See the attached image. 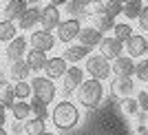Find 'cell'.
Instances as JSON below:
<instances>
[{"instance_id":"cell-1","label":"cell","mask_w":148,"mask_h":135,"mask_svg":"<svg viewBox=\"0 0 148 135\" xmlns=\"http://www.w3.org/2000/svg\"><path fill=\"white\" fill-rule=\"evenodd\" d=\"M80 109L71 102V100H60L56 106H53V111H51V122H53V126L60 131H71L75 129L77 124H80Z\"/></svg>"},{"instance_id":"cell-2","label":"cell","mask_w":148,"mask_h":135,"mask_svg":"<svg viewBox=\"0 0 148 135\" xmlns=\"http://www.w3.org/2000/svg\"><path fill=\"white\" fill-rule=\"evenodd\" d=\"M77 100H80L82 106L86 109H95V106L102 104L104 100V84L97 78H88L77 86Z\"/></svg>"},{"instance_id":"cell-3","label":"cell","mask_w":148,"mask_h":135,"mask_svg":"<svg viewBox=\"0 0 148 135\" xmlns=\"http://www.w3.org/2000/svg\"><path fill=\"white\" fill-rule=\"evenodd\" d=\"M84 73H88L91 78H97V80H106V78H111V60H106L102 53H88L84 60Z\"/></svg>"},{"instance_id":"cell-4","label":"cell","mask_w":148,"mask_h":135,"mask_svg":"<svg viewBox=\"0 0 148 135\" xmlns=\"http://www.w3.org/2000/svg\"><path fill=\"white\" fill-rule=\"evenodd\" d=\"M31 91H33V98L51 104V102L56 100L58 89H56V84H53L51 78H47V75H36V78L31 80Z\"/></svg>"},{"instance_id":"cell-5","label":"cell","mask_w":148,"mask_h":135,"mask_svg":"<svg viewBox=\"0 0 148 135\" xmlns=\"http://www.w3.org/2000/svg\"><path fill=\"white\" fill-rule=\"evenodd\" d=\"M80 29H82L80 20H75V18L60 20V25L56 27V40H60V42H64V44H71L75 38H77Z\"/></svg>"},{"instance_id":"cell-6","label":"cell","mask_w":148,"mask_h":135,"mask_svg":"<svg viewBox=\"0 0 148 135\" xmlns=\"http://www.w3.org/2000/svg\"><path fill=\"white\" fill-rule=\"evenodd\" d=\"M84 82V69H80L77 64L69 67L62 75V91L64 93H73L77 86Z\"/></svg>"},{"instance_id":"cell-7","label":"cell","mask_w":148,"mask_h":135,"mask_svg":"<svg viewBox=\"0 0 148 135\" xmlns=\"http://www.w3.org/2000/svg\"><path fill=\"white\" fill-rule=\"evenodd\" d=\"M27 47H29V40H27L25 36H16L13 40H9V42H7V51H5L7 60H9V62L22 60V58H25Z\"/></svg>"},{"instance_id":"cell-8","label":"cell","mask_w":148,"mask_h":135,"mask_svg":"<svg viewBox=\"0 0 148 135\" xmlns=\"http://www.w3.org/2000/svg\"><path fill=\"white\" fill-rule=\"evenodd\" d=\"M29 44L33 49H40V51H51L56 47V36L47 29H40V31H36V33H31Z\"/></svg>"},{"instance_id":"cell-9","label":"cell","mask_w":148,"mask_h":135,"mask_svg":"<svg viewBox=\"0 0 148 135\" xmlns=\"http://www.w3.org/2000/svg\"><path fill=\"white\" fill-rule=\"evenodd\" d=\"M111 71L119 78H133L135 75V58H130V55H119L115 58L111 64Z\"/></svg>"},{"instance_id":"cell-10","label":"cell","mask_w":148,"mask_h":135,"mask_svg":"<svg viewBox=\"0 0 148 135\" xmlns=\"http://www.w3.org/2000/svg\"><path fill=\"white\" fill-rule=\"evenodd\" d=\"M99 47V53L104 55L106 60H115V58H119L124 51V42L122 40H117V38H102V42L97 44Z\"/></svg>"},{"instance_id":"cell-11","label":"cell","mask_w":148,"mask_h":135,"mask_svg":"<svg viewBox=\"0 0 148 135\" xmlns=\"http://www.w3.org/2000/svg\"><path fill=\"white\" fill-rule=\"evenodd\" d=\"M66 69H69L66 60H64L62 55H56V58H47V64H44L42 71H44L47 78H51V80H60Z\"/></svg>"},{"instance_id":"cell-12","label":"cell","mask_w":148,"mask_h":135,"mask_svg":"<svg viewBox=\"0 0 148 135\" xmlns=\"http://www.w3.org/2000/svg\"><path fill=\"white\" fill-rule=\"evenodd\" d=\"M40 25H42V29L47 31H53L58 25H60V7L56 5H47L44 9H40Z\"/></svg>"},{"instance_id":"cell-13","label":"cell","mask_w":148,"mask_h":135,"mask_svg":"<svg viewBox=\"0 0 148 135\" xmlns=\"http://www.w3.org/2000/svg\"><path fill=\"white\" fill-rule=\"evenodd\" d=\"M124 51L130 55V58H142L144 53L148 51V42H146V38L139 36V33H133V36L124 42Z\"/></svg>"},{"instance_id":"cell-14","label":"cell","mask_w":148,"mask_h":135,"mask_svg":"<svg viewBox=\"0 0 148 135\" xmlns=\"http://www.w3.org/2000/svg\"><path fill=\"white\" fill-rule=\"evenodd\" d=\"M102 31L97 29V27H82L80 33H77V40H80V44H84V47H88V49H95L99 42H102Z\"/></svg>"},{"instance_id":"cell-15","label":"cell","mask_w":148,"mask_h":135,"mask_svg":"<svg viewBox=\"0 0 148 135\" xmlns=\"http://www.w3.org/2000/svg\"><path fill=\"white\" fill-rule=\"evenodd\" d=\"M88 53H91V49H88V47H84V44H69L66 49H64V53H62V58H64L66 62L77 64V62L86 60Z\"/></svg>"},{"instance_id":"cell-16","label":"cell","mask_w":148,"mask_h":135,"mask_svg":"<svg viewBox=\"0 0 148 135\" xmlns=\"http://www.w3.org/2000/svg\"><path fill=\"white\" fill-rule=\"evenodd\" d=\"M38 22H40V9H36V7H27L25 13L18 18V27L22 31H31Z\"/></svg>"},{"instance_id":"cell-17","label":"cell","mask_w":148,"mask_h":135,"mask_svg":"<svg viewBox=\"0 0 148 135\" xmlns=\"http://www.w3.org/2000/svg\"><path fill=\"white\" fill-rule=\"evenodd\" d=\"M113 91L117 93L119 98H128V95H133V91H135V82H133V78H119V75H115Z\"/></svg>"},{"instance_id":"cell-18","label":"cell","mask_w":148,"mask_h":135,"mask_svg":"<svg viewBox=\"0 0 148 135\" xmlns=\"http://www.w3.org/2000/svg\"><path fill=\"white\" fill-rule=\"evenodd\" d=\"M31 73V69L29 64H27V60L22 58V60H16L9 64V78H11L13 82H18V80H27Z\"/></svg>"},{"instance_id":"cell-19","label":"cell","mask_w":148,"mask_h":135,"mask_svg":"<svg viewBox=\"0 0 148 135\" xmlns=\"http://www.w3.org/2000/svg\"><path fill=\"white\" fill-rule=\"evenodd\" d=\"M27 64H29L31 71H42L44 64H47V51H40V49H31L27 51Z\"/></svg>"},{"instance_id":"cell-20","label":"cell","mask_w":148,"mask_h":135,"mask_svg":"<svg viewBox=\"0 0 148 135\" xmlns=\"http://www.w3.org/2000/svg\"><path fill=\"white\" fill-rule=\"evenodd\" d=\"M9 111H11L13 120L25 122V120H29V115H31V104L27 102V100H16V102L9 106Z\"/></svg>"},{"instance_id":"cell-21","label":"cell","mask_w":148,"mask_h":135,"mask_svg":"<svg viewBox=\"0 0 148 135\" xmlns=\"http://www.w3.org/2000/svg\"><path fill=\"white\" fill-rule=\"evenodd\" d=\"M27 0H9L7 2V7H5V16H7V20H18L22 13H25V9H27Z\"/></svg>"},{"instance_id":"cell-22","label":"cell","mask_w":148,"mask_h":135,"mask_svg":"<svg viewBox=\"0 0 148 135\" xmlns=\"http://www.w3.org/2000/svg\"><path fill=\"white\" fill-rule=\"evenodd\" d=\"M18 36V27L13 25V20H0V42H9V40H13V38Z\"/></svg>"},{"instance_id":"cell-23","label":"cell","mask_w":148,"mask_h":135,"mask_svg":"<svg viewBox=\"0 0 148 135\" xmlns=\"http://www.w3.org/2000/svg\"><path fill=\"white\" fill-rule=\"evenodd\" d=\"M142 7H144V0H126V2H124V9H122V16L128 18V20H137Z\"/></svg>"},{"instance_id":"cell-24","label":"cell","mask_w":148,"mask_h":135,"mask_svg":"<svg viewBox=\"0 0 148 135\" xmlns=\"http://www.w3.org/2000/svg\"><path fill=\"white\" fill-rule=\"evenodd\" d=\"M0 102H2L7 109L16 102V91H13V84H11V82H7V80L0 82Z\"/></svg>"},{"instance_id":"cell-25","label":"cell","mask_w":148,"mask_h":135,"mask_svg":"<svg viewBox=\"0 0 148 135\" xmlns=\"http://www.w3.org/2000/svg\"><path fill=\"white\" fill-rule=\"evenodd\" d=\"M42 131H47L44 117H31V120H25V133L27 135H40Z\"/></svg>"},{"instance_id":"cell-26","label":"cell","mask_w":148,"mask_h":135,"mask_svg":"<svg viewBox=\"0 0 148 135\" xmlns=\"http://www.w3.org/2000/svg\"><path fill=\"white\" fill-rule=\"evenodd\" d=\"M13 91H16V100H29L31 95H33L31 82H27V80H18L13 84Z\"/></svg>"},{"instance_id":"cell-27","label":"cell","mask_w":148,"mask_h":135,"mask_svg":"<svg viewBox=\"0 0 148 135\" xmlns=\"http://www.w3.org/2000/svg\"><path fill=\"white\" fill-rule=\"evenodd\" d=\"M135 31H133V27L126 25V22H119V25H113V36L117 38V40H122V42H126L130 36H133Z\"/></svg>"},{"instance_id":"cell-28","label":"cell","mask_w":148,"mask_h":135,"mask_svg":"<svg viewBox=\"0 0 148 135\" xmlns=\"http://www.w3.org/2000/svg\"><path fill=\"white\" fill-rule=\"evenodd\" d=\"M93 18H95V27H97L99 31H108V29H113V25H115V22H113V16H108V13H97V16H93Z\"/></svg>"},{"instance_id":"cell-29","label":"cell","mask_w":148,"mask_h":135,"mask_svg":"<svg viewBox=\"0 0 148 135\" xmlns=\"http://www.w3.org/2000/svg\"><path fill=\"white\" fill-rule=\"evenodd\" d=\"M31 104V113L36 117H44L47 120V115H49V109H47V102H42V100L33 98V102H29Z\"/></svg>"},{"instance_id":"cell-30","label":"cell","mask_w":148,"mask_h":135,"mask_svg":"<svg viewBox=\"0 0 148 135\" xmlns=\"http://www.w3.org/2000/svg\"><path fill=\"white\" fill-rule=\"evenodd\" d=\"M122 111L126 115H135L137 111H139V104H137V98L128 95V98H122Z\"/></svg>"},{"instance_id":"cell-31","label":"cell","mask_w":148,"mask_h":135,"mask_svg":"<svg viewBox=\"0 0 148 135\" xmlns=\"http://www.w3.org/2000/svg\"><path fill=\"white\" fill-rule=\"evenodd\" d=\"M122 9H124V5L119 2V0H108V2H104V13H108V16H113V18L122 16Z\"/></svg>"},{"instance_id":"cell-32","label":"cell","mask_w":148,"mask_h":135,"mask_svg":"<svg viewBox=\"0 0 148 135\" xmlns=\"http://www.w3.org/2000/svg\"><path fill=\"white\" fill-rule=\"evenodd\" d=\"M135 75H137V80L148 82V58L135 62Z\"/></svg>"},{"instance_id":"cell-33","label":"cell","mask_w":148,"mask_h":135,"mask_svg":"<svg viewBox=\"0 0 148 135\" xmlns=\"http://www.w3.org/2000/svg\"><path fill=\"white\" fill-rule=\"evenodd\" d=\"M84 11L93 18V16H97V13L104 11V2H102V0H88L86 7H84Z\"/></svg>"},{"instance_id":"cell-34","label":"cell","mask_w":148,"mask_h":135,"mask_svg":"<svg viewBox=\"0 0 148 135\" xmlns=\"http://www.w3.org/2000/svg\"><path fill=\"white\" fill-rule=\"evenodd\" d=\"M137 20H139V27H142L144 31H148V5H144V7H142V11H139Z\"/></svg>"},{"instance_id":"cell-35","label":"cell","mask_w":148,"mask_h":135,"mask_svg":"<svg viewBox=\"0 0 148 135\" xmlns=\"http://www.w3.org/2000/svg\"><path fill=\"white\" fill-rule=\"evenodd\" d=\"M137 104H139L142 111L148 113V91H139V93H137Z\"/></svg>"},{"instance_id":"cell-36","label":"cell","mask_w":148,"mask_h":135,"mask_svg":"<svg viewBox=\"0 0 148 135\" xmlns=\"http://www.w3.org/2000/svg\"><path fill=\"white\" fill-rule=\"evenodd\" d=\"M5 122H7V106L0 102V126H5Z\"/></svg>"},{"instance_id":"cell-37","label":"cell","mask_w":148,"mask_h":135,"mask_svg":"<svg viewBox=\"0 0 148 135\" xmlns=\"http://www.w3.org/2000/svg\"><path fill=\"white\" fill-rule=\"evenodd\" d=\"M135 135H148V126H146V122L139 124V126L135 129Z\"/></svg>"},{"instance_id":"cell-38","label":"cell","mask_w":148,"mask_h":135,"mask_svg":"<svg viewBox=\"0 0 148 135\" xmlns=\"http://www.w3.org/2000/svg\"><path fill=\"white\" fill-rule=\"evenodd\" d=\"M47 2H51V5H56V7H60V5H64L66 0H47Z\"/></svg>"},{"instance_id":"cell-39","label":"cell","mask_w":148,"mask_h":135,"mask_svg":"<svg viewBox=\"0 0 148 135\" xmlns=\"http://www.w3.org/2000/svg\"><path fill=\"white\" fill-rule=\"evenodd\" d=\"M40 135H53V133H49V131H42V133H40Z\"/></svg>"},{"instance_id":"cell-40","label":"cell","mask_w":148,"mask_h":135,"mask_svg":"<svg viewBox=\"0 0 148 135\" xmlns=\"http://www.w3.org/2000/svg\"><path fill=\"white\" fill-rule=\"evenodd\" d=\"M27 2H31V5H33V2H38V0H27Z\"/></svg>"},{"instance_id":"cell-41","label":"cell","mask_w":148,"mask_h":135,"mask_svg":"<svg viewBox=\"0 0 148 135\" xmlns=\"http://www.w3.org/2000/svg\"><path fill=\"white\" fill-rule=\"evenodd\" d=\"M146 126H148V113H146Z\"/></svg>"},{"instance_id":"cell-42","label":"cell","mask_w":148,"mask_h":135,"mask_svg":"<svg viewBox=\"0 0 148 135\" xmlns=\"http://www.w3.org/2000/svg\"><path fill=\"white\" fill-rule=\"evenodd\" d=\"M119 2H122V5H124V2H126V0H119Z\"/></svg>"},{"instance_id":"cell-43","label":"cell","mask_w":148,"mask_h":135,"mask_svg":"<svg viewBox=\"0 0 148 135\" xmlns=\"http://www.w3.org/2000/svg\"><path fill=\"white\" fill-rule=\"evenodd\" d=\"M144 2H146V5H148V0H144Z\"/></svg>"},{"instance_id":"cell-44","label":"cell","mask_w":148,"mask_h":135,"mask_svg":"<svg viewBox=\"0 0 148 135\" xmlns=\"http://www.w3.org/2000/svg\"><path fill=\"white\" fill-rule=\"evenodd\" d=\"M146 42H148V38H146ZM146 53H148V51H146Z\"/></svg>"},{"instance_id":"cell-45","label":"cell","mask_w":148,"mask_h":135,"mask_svg":"<svg viewBox=\"0 0 148 135\" xmlns=\"http://www.w3.org/2000/svg\"><path fill=\"white\" fill-rule=\"evenodd\" d=\"M25 135H27V133H25Z\"/></svg>"}]
</instances>
